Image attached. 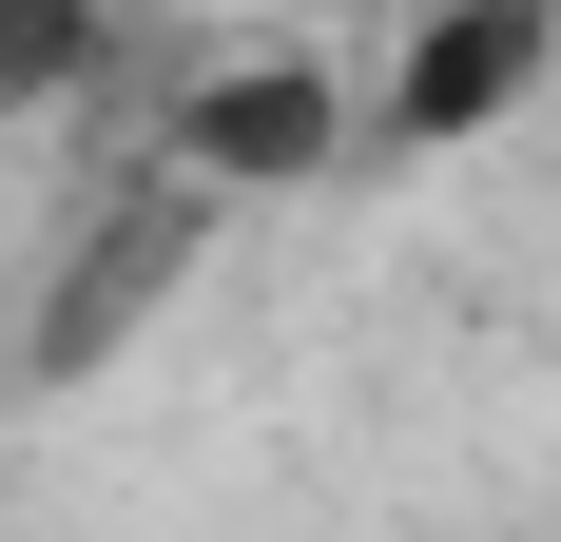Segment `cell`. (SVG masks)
<instances>
[{
    "label": "cell",
    "instance_id": "2",
    "mask_svg": "<svg viewBox=\"0 0 561 542\" xmlns=\"http://www.w3.org/2000/svg\"><path fill=\"white\" fill-rule=\"evenodd\" d=\"M194 156L214 174H310V156H348V98L310 58H232V78H194Z\"/></svg>",
    "mask_w": 561,
    "mask_h": 542
},
{
    "label": "cell",
    "instance_id": "3",
    "mask_svg": "<svg viewBox=\"0 0 561 542\" xmlns=\"http://www.w3.org/2000/svg\"><path fill=\"white\" fill-rule=\"evenodd\" d=\"M98 58V20H0V98H39V78H78Z\"/></svg>",
    "mask_w": 561,
    "mask_h": 542
},
{
    "label": "cell",
    "instance_id": "1",
    "mask_svg": "<svg viewBox=\"0 0 561 542\" xmlns=\"http://www.w3.org/2000/svg\"><path fill=\"white\" fill-rule=\"evenodd\" d=\"M542 20H523V0H465V20H426V39L388 58V136L407 156H446V136H484V116H523L542 98Z\"/></svg>",
    "mask_w": 561,
    "mask_h": 542
}]
</instances>
